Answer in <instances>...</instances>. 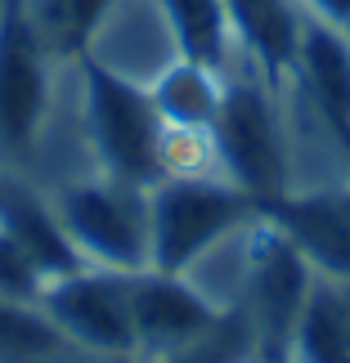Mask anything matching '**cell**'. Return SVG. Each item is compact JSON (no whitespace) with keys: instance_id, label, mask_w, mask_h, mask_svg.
<instances>
[{"instance_id":"1","label":"cell","mask_w":350,"mask_h":363,"mask_svg":"<svg viewBox=\"0 0 350 363\" xmlns=\"http://www.w3.org/2000/svg\"><path fill=\"white\" fill-rule=\"evenodd\" d=\"M81 113H86V144L94 171L121 184L153 189L162 179L158 144L162 117L148 99V86L121 77L94 54H81Z\"/></svg>"},{"instance_id":"2","label":"cell","mask_w":350,"mask_h":363,"mask_svg":"<svg viewBox=\"0 0 350 363\" xmlns=\"http://www.w3.org/2000/svg\"><path fill=\"white\" fill-rule=\"evenodd\" d=\"M261 216V202L234 179H158L148 189V233L153 260L148 269L189 274L216 247L234 242L251 220Z\"/></svg>"},{"instance_id":"3","label":"cell","mask_w":350,"mask_h":363,"mask_svg":"<svg viewBox=\"0 0 350 363\" xmlns=\"http://www.w3.org/2000/svg\"><path fill=\"white\" fill-rule=\"evenodd\" d=\"M315 283H319L315 264L292 247V238L265 211L238 233V291H234V305L247 314L251 332H256L261 363L288 354L292 328H297V318L305 310V301H310Z\"/></svg>"},{"instance_id":"4","label":"cell","mask_w":350,"mask_h":363,"mask_svg":"<svg viewBox=\"0 0 350 363\" xmlns=\"http://www.w3.org/2000/svg\"><path fill=\"white\" fill-rule=\"evenodd\" d=\"M225 179L247 189L256 202L288 193V117H283V90H274L256 67L225 77V99L212 125Z\"/></svg>"},{"instance_id":"5","label":"cell","mask_w":350,"mask_h":363,"mask_svg":"<svg viewBox=\"0 0 350 363\" xmlns=\"http://www.w3.org/2000/svg\"><path fill=\"white\" fill-rule=\"evenodd\" d=\"M59 225L67 229L72 247L86 264L139 274L153 260V233H148V189L121 184L94 171L90 179H72L50 198Z\"/></svg>"},{"instance_id":"6","label":"cell","mask_w":350,"mask_h":363,"mask_svg":"<svg viewBox=\"0 0 350 363\" xmlns=\"http://www.w3.org/2000/svg\"><path fill=\"white\" fill-rule=\"evenodd\" d=\"M50 59L32 0H0V152H36L50 113Z\"/></svg>"},{"instance_id":"7","label":"cell","mask_w":350,"mask_h":363,"mask_svg":"<svg viewBox=\"0 0 350 363\" xmlns=\"http://www.w3.org/2000/svg\"><path fill=\"white\" fill-rule=\"evenodd\" d=\"M131 278L104 264H81V269L50 278L40 310L54 318L77 350L113 354V359H139L135 345V310H131Z\"/></svg>"},{"instance_id":"8","label":"cell","mask_w":350,"mask_h":363,"mask_svg":"<svg viewBox=\"0 0 350 363\" xmlns=\"http://www.w3.org/2000/svg\"><path fill=\"white\" fill-rule=\"evenodd\" d=\"M131 310H135V345L139 359H162L185 341L202 337L229 305H220L212 291H202L189 274L139 269L131 278Z\"/></svg>"},{"instance_id":"9","label":"cell","mask_w":350,"mask_h":363,"mask_svg":"<svg viewBox=\"0 0 350 363\" xmlns=\"http://www.w3.org/2000/svg\"><path fill=\"white\" fill-rule=\"evenodd\" d=\"M261 211L292 238L319 278L350 287V189L337 193H278Z\"/></svg>"},{"instance_id":"10","label":"cell","mask_w":350,"mask_h":363,"mask_svg":"<svg viewBox=\"0 0 350 363\" xmlns=\"http://www.w3.org/2000/svg\"><path fill=\"white\" fill-rule=\"evenodd\" d=\"M292 81L305 86V94L315 99V113L324 117L332 139L350 157V32L346 27H332L315 13H305Z\"/></svg>"},{"instance_id":"11","label":"cell","mask_w":350,"mask_h":363,"mask_svg":"<svg viewBox=\"0 0 350 363\" xmlns=\"http://www.w3.org/2000/svg\"><path fill=\"white\" fill-rule=\"evenodd\" d=\"M225 9L247 63L274 90H283L297 77V40L305 18L301 0H225Z\"/></svg>"},{"instance_id":"12","label":"cell","mask_w":350,"mask_h":363,"mask_svg":"<svg viewBox=\"0 0 350 363\" xmlns=\"http://www.w3.org/2000/svg\"><path fill=\"white\" fill-rule=\"evenodd\" d=\"M225 77L207 63L175 59L148 81V99L158 108L162 125H193V130H212L220 117V99H225Z\"/></svg>"},{"instance_id":"13","label":"cell","mask_w":350,"mask_h":363,"mask_svg":"<svg viewBox=\"0 0 350 363\" xmlns=\"http://www.w3.org/2000/svg\"><path fill=\"white\" fill-rule=\"evenodd\" d=\"M0 225L27 247V256L40 264L45 278H63L86 264L81 251L72 247V238H67V229L59 225L50 198H32V193L5 184V193H0Z\"/></svg>"},{"instance_id":"14","label":"cell","mask_w":350,"mask_h":363,"mask_svg":"<svg viewBox=\"0 0 350 363\" xmlns=\"http://www.w3.org/2000/svg\"><path fill=\"white\" fill-rule=\"evenodd\" d=\"M288 363H350V287L319 278L292 328Z\"/></svg>"},{"instance_id":"15","label":"cell","mask_w":350,"mask_h":363,"mask_svg":"<svg viewBox=\"0 0 350 363\" xmlns=\"http://www.w3.org/2000/svg\"><path fill=\"white\" fill-rule=\"evenodd\" d=\"M158 9L166 18V32H171L180 59H193V63L216 67V72H229L238 36H234L225 0H158Z\"/></svg>"},{"instance_id":"16","label":"cell","mask_w":350,"mask_h":363,"mask_svg":"<svg viewBox=\"0 0 350 363\" xmlns=\"http://www.w3.org/2000/svg\"><path fill=\"white\" fill-rule=\"evenodd\" d=\"M77 345L54 328L40 305L0 301V363H54Z\"/></svg>"},{"instance_id":"17","label":"cell","mask_w":350,"mask_h":363,"mask_svg":"<svg viewBox=\"0 0 350 363\" xmlns=\"http://www.w3.org/2000/svg\"><path fill=\"white\" fill-rule=\"evenodd\" d=\"M117 9V0H32V13L40 23V36L54 50V59H81L90 54L99 27L108 13Z\"/></svg>"},{"instance_id":"18","label":"cell","mask_w":350,"mask_h":363,"mask_svg":"<svg viewBox=\"0 0 350 363\" xmlns=\"http://www.w3.org/2000/svg\"><path fill=\"white\" fill-rule=\"evenodd\" d=\"M148 363H261V341H256V332H251L247 314L238 310V305H229L202 337H193V341L180 345V350L162 354V359H148Z\"/></svg>"},{"instance_id":"19","label":"cell","mask_w":350,"mask_h":363,"mask_svg":"<svg viewBox=\"0 0 350 363\" xmlns=\"http://www.w3.org/2000/svg\"><path fill=\"white\" fill-rule=\"evenodd\" d=\"M158 171L162 179H220V148L212 130H193V125H162L158 144Z\"/></svg>"},{"instance_id":"20","label":"cell","mask_w":350,"mask_h":363,"mask_svg":"<svg viewBox=\"0 0 350 363\" xmlns=\"http://www.w3.org/2000/svg\"><path fill=\"white\" fill-rule=\"evenodd\" d=\"M50 278L40 274V264L27 256V247L0 225V301H18V305H40Z\"/></svg>"},{"instance_id":"21","label":"cell","mask_w":350,"mask_h":363,"mask_svg":"<svg viewBox=\"0 0 350 363\" xmlns=\"http://www.w3.org/2000/svg\"><path fill=\"white\" fill-rule=\"evenodd\" d=\"M301 9L332 27H350V0H301Z\"/></svg>"},{"instance_id":"22","label":"cell","mask_w":350,"mask_h":363,"mask_svg":"<svg viewBox=\"0 0 350 363\" xmlns=\"http://www.w3.org/2000/svg\"><path fill=\"white\" fill-rule=\"evenodd\" d=\"M54 363H144V359H113V354H90V350H72Z\"/></svg>"},{"instance_id":"23","label":"cell","mask_w":350,"mask_h":363,"mask_svg":"<svg viewBox=\"0 0 350 363\" xmlns=\"http://www.w3.org/2000/svg\"><path fill=\"white\" fill-rule=\"evenodd\" d=\"M0 193H5V179H0Z\"/></svg>"}]
</instances>
